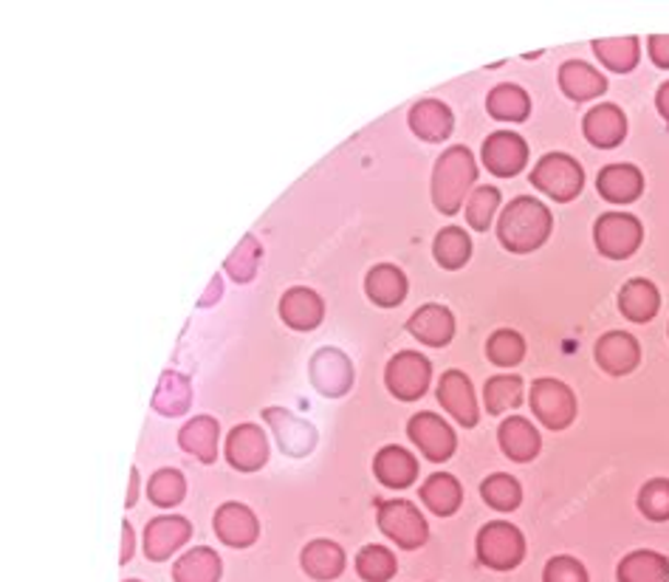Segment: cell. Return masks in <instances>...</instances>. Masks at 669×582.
I'll list each match as a JSON object with an SVG mask.
<instances>
[{"mask_svg": "<svg viewBox=\"0 0 669 582\" xmlns=\"http://www.w3.org/2000/svg\"><path fill=\"white\" fill-rule=\"evenodd\" d=\"M551 229H554L551 209L537 198L520 195L503 209L500 224H497V238L509 252L529 254L549 241Z\"/></svg>", "mask_w": 669, "mask_h": 582, "instance_id": "6da1fadb", "label": "cell"}, {"mask_svg": "<svg viewBox=\"0 0 669 582\" xmlns=\"http://www.w3.org/2000/svg\"><path fill=\"white\" fill-rule=\"evenodd\" d=\"M475 179L477 164L469 148L455 145V148L443 150L441 159L436 161V170H432V202H436L438 213H461L469 187L475 184Z\"/></svg>", "mask_w": 669, "mask_h": 582, "instance_id": "7a4b0ae2", "label": "cell"}, {"mask_svg": "<svg viewBox=\"0 0 669 582\" xmlns=\"http://www.w3.org/2000/svg\"><path fill=\"white\" fill-rule=\"evenodd\" d=\"M526 557V537L506 521H492L477 532V560L486 569L511 571Z\"/></svg>", "mask_w": 669, "mask_h": 582, "instance_id": "3957f363", "label": "cell"}, {"mask_svg": "<svg viewBox=\"0 0 669 582\" xmlns=\"http://www.w3.org/2000/svg\"><path fill=\"white\" fill-rule=\"evenodd\" d=\"M531 184H534L537 190H542L549 198H554V202L568 204L574 202L576 195L583 193L585 173L574 156L549 153L542 156V159L534 164Z\"/></svg>", "mask_w": 669, "mask_h": 582, "instance_id": "277c9868", "label": "cell"}, {"mask_svg": "<svg viewBox=\"0 0 669 582\" xmlns=\"http://www.w3.org/2000/svg\"><path fill=\"white\" fill-rule=\"evenodd\" d=\"M376 521H379L382 535L390 537L399 549H422L429 537L422 509L410 501H382Z\"/></svg>", "mask_w": 669, "mask_h": 582, "instance_id": "5b68a950", "label": "cell"}, {"mask_svg": "<svg viewBox=\"0 0 669 582\" xmlns=\"http://www.w3.org/2000/svg\"><path fill=\"white\" fill-rule=\"evenodd\" d=\"M596 249L610 258V261H627L636 254L644 241V227L636 215L627 213H604L593 227Z\"/></svg>", "mask_w": 669, "mask_h": 582, "instance_id": "8992f818", "label": "cell"}, {"mask_svg": "<svg viewBox=\"0 0 669 582\" xmlns=\"http://www.w3.org/2000/svg\"><path fill=\"white\" fill-rule=\"evenodd\" d=\"M384 381L399 402H418L432 381V362L418 351H402L388 362Z\"/></svg>", "mask_w": 669, "mask_h": 582, "instance_id": "52a82bcc", "label": "cell"}, {"mask_svg": "<svg viewBox=\"0 0 669 582\" xmlns=\"http://www.w3.org/2000/svg\"><path fill=\"white\" fill-rule=\"evenodd\" d=\"M529 402L542 427L565 430L576 419L574 390L560 379H537L529 393Z\"/></svg>", "mask_w": 669, "mask_h": 582, "instance_id": "ba28073f", "label": "cell"}, {"mask_svg": "<svg viewBox=\"0 0 669 582\" xmlns=\"http://www.w3.org/2000/svg\"><path fill=\"white\" fill-rule=\"evenodd\" d=\"M410 442L422 449L424 458H429L432 464H443L452 458L458 447L455 430L449 427L438 413H415L407 424Z\"/></svg>", "mask_w": 669, "mask_h": 582, "instance_id": "9c48e42d", "label": "cell"}, {"mask_svg": "<svg viewBox=\"0 0 669 582\" xmlns=\"http://www.w3.org/2000/svg\"><path fill=\"white\" fill-rule=\"evenodd\" d=\"M483 164L486 170L500 179H511L529 164V145L520 134L511 130H497L483 141Z\"/></svg>", "mask_w": 669, "mask_h": 582, "instance_id": "30bf717a", "label": "cell"}, {"mask_svg": "<svg viewBox=\"0 0 669 582\" xmlns=\"http://www.w3.org/2000/svg\"><path fill=\"white\" fill-rule=\"evenodd\" d=\"M438 402L443 404L452 419H455L461 427H475L481 422V410H477L475 388L463 370H447L438 381Z\"/></svg>", "mask_w": 669, "mask_h": 582, "instance_id": "8fae6325", "label": "cell"}, {"mask_svg": "<svg viewBox=\"0 0 669 582\" xmlns=\"http://www.w3.org/2000/svg\"><path fill=\"white\" fill-rule=\"evenodd\" d=\"M596 365L610 376H627L638 368L642 362V345L627 331H608L602 340L596 342Z\"/></svg>", "mask_w": 669, "mask_h": 582, "instance_id": "7c38bea8", "label": "cell"}, {"mask_svg": "<svg viewBox=\"0 0 669 582\" xmlns=\"http://www.w3.org/2000/svg\"><path fill=\"white\" fill-rule=\"evenodd\" d=\"M311 381L322 396H345L354 385V365L342 351L336 349H322L316 351L311 360Z\"/></svg>", "mask_w": 669, "mask_h": 582, "instance_id": "4fadbf2b", "label": "cell"}, {"mask_svg": "<svg viewBox=\"0 0 669 582\" xmlns=\"http://www.w3.org/2000/svg\"><path fill=\"white\" fill-rule=\"evenodd\" d=\"M263 419L272 424L277 442H280L286 456L302 458L309 456L311 449L316 447V430L309 422H302L300 415L288 413L286 408H268L263 410Z\"/></svg>", "mask_w": 669, "mask_h": 582, "instance_id": "5bb4252c", "label": "cell"}, {"mask_svg": "<svg viewBox=\"0 0 669 582\" xmlns=\"http://www.w3.org/2000/svg\"><path fill=\"white\" fill-rule=\"evenodd\" d=\"M189 535H193V526H189L187 517H153L145 529V555L153 562L170 560L173 551H178L189 540Z\"/></svg>", "mask_w": 669, "mask_h": 582, "instance_id": "9a60e30c", "label": "cell"}, {"mask_svg": "<svg viewBox=\"0 0 669 582\" xmlns=\"http://www.w3.org/2000/svg\"><path fill=\"white\" fill-rule=\"evenodd\" d=\"M227 461L238 472H257L268 461V442L263 427L257 424H241L227 438Z\"/></svg>", "mask_w": 669, "mask_h": 582, "instance_id": "2e32d148", "label": "cell"}, {"mask_svg": "<svg viewBox=\"0 0 669 582\" xmlns=\"http://www.w3.org/2000/svg\"><path fill=\"white\" fill-rule=\"evenodd\" d=\"M407 331L429 349H443L455 336V317L447 306L427 303V306L415 308L413 317L407 320Z\"/></svg>", "mask_w": 669, "mask_h": 582, "instance_id": "e0dca14e", "label": "cell"}, {"mask_svg": "<svg viewBox=\"0 0 669 582\" xmlns=\"http://www.w3.org/2000/svg\"><path fill=\"white\" fill-rule=\"evenodd\" d=\"M215 535L232 549H249L261 535V523H257L255 512L243 503H223L215 512Z\"/></svg>", "mask_w": 669, "mask_h": 582, "instance_id": "ac0fdd59", "label": "cell"}, {"mask_svg": "<svg viewBox=\"0 0 669 582\" xmlns=\"http://www.w3.org/2000/svg\"><path fill=\"white\" fill-rule=\"evenodd\" d=\"M585 139L593 145V148L613 150L619 148L627 136V119H624V111L616 105H596L590 107L583 119Z\"/></svg>", "mask_w": 669, "mask_h": 582, "instance_id": "d6986e66", "label": "cell"}, {"mask_svg": "<svg viewBox=\"0 0 669 582\" xmlns=\"http://www.w3.org/2000/svg\"><path fill=\"white\" fill-rule=\"evenodd\" d=\"M280 317L288 329L314 331L325 320V303H322V297L316 295L314 288L295 286L282 295Z\"/></svg>", "mask_w": 669, "mask_h": 582, "instance_id": "ffe728a7", "label": "cell"}, {"mask_svg": "<svg viewBox=\"0 0 669 582\" xmlns=\"http://www.w3.org/2000/svg\"><path fill=\"white\" fill-rule=\"evenodd\" d=\"M373 472L376 478H379V483H384L388 489H407L413 487L415 478H418V458H415L410 449L399 447V444H390V447L376 453Z\"/></svg>", "mask_w": 669, "mask_h": 582, "instance_id": "44dd1931", "label": "cell"}, {"mask_svg": "<svg viewBox=\"0 0 669 582\" xmlns=\"http://www.w3.org/2000/svg\"><path fill=\"white\" fill-rule=\"evenodd\" d=\"M497 442H500V449L511 461L517 464H529L540 456V433H537L534 424L522 415H511L506 422L500 424L497 430Z\"/></svg>", "mask_w": 669, "mask_h": 582, "instance_id": "7402d4cb", "label": "cell"}, {"mask_svg": "<svg viewBox=\"0 0 669 582\" xmlns=\"http://www.w3.org/2000/svg\"><path fill=\"white\" fill-rule=\"evenodd\" d=\"M596 187L610 204H633L644 193V175L636 164H608L596 179Z\"/></svg>", "mask_w": 669, "mask_h": 582, "instance_id": "603a6c76", "label": "cell"}, {"mask_svg": "<svg viewBox=\"0 0 669 582\" xmlns=\"http://www.w3.org/2000/svg\"><path fill=\"white\" fill-rule=\"evenodd\" d=\"M407 275L399 266H393V263H379L365 277V292H368L370 303H376L379 308L402 306L404 297H407Z\"/></svg>", "mask_w": 669, "mask_h": 582, "instance_id": "cb8c5ba5", "label": "cell"}, {"mask_svg": "<svg viewBox=\"0 0 669 582\" xmlns=\"http://www.w3.org/2000/svg\"><path fill=\"white\" fill-rule=\"evenodd\" d=\"M410 127L413 134L424 141H443L447 136H452V127H455V116L449 111L443 102L438 100H422L415 102L413 111H410Z\"/></svg>", "mask_w": 669, "mask_h": 582, "instance_id": "d4e9b609", "label": "cell"}, {"mask_svg": "<svg viewBox=\"0 0 669 582\" xmlns=\"http://www.w3.org/2000/svg\"><path fill=\"white\" fill-rule=\"evenodd\" d=\"M218 438H221V427L212 415H195L178 433L181 449L204 464H212L218 458Z\"/></svg>", "mask_w": 669, "mask_h": 582, "instance_id": "484cf974", "label": "cell"}, {"mask_svg": "<svg viewBox=\"0 0 669 582\" xmlns=\"http://www.w3.org/2000/svg\"><path fill=\"white\" fill-rule=\"evenodd\" d=\"M560 88H563L565 96H570V100L588 102L608 91V80L602 77V71H596L588 62L568 60L560 68Z\"/></svg>", "mask_w": 669, "mask_h": 582, "instance_id": "4316f807", "label": "cell"}, {"mask_svg": "<svg viewBox=\"0 0 669 582\" xmlns=\"http://www.w3.org/2000/svg\"><path fill=\"white\" fill-rule=\"evenodd\" d=\"M619 308H622V315L630 322H649L658 315V308H661V295H658V288L649 281L633 277L619 292Z\"/></svg>", "mask_w": 669, "mask_h": 582, "instance_id": "83f0119b", "label": "cell"}, {"mask_svg": "<svg viewBox=\"0 0 669 582\" xmlns=\"http://www.w3.org/2000/svg\"><path fill=\"white\" fill-rule=\"evenodd\" d=\"M302 571L320 582L336 580L345 571V551L334 540H311L300 555Z\"/></svg>", "mask_w": 669, "mask_h": 582, "instance_id": "f1b7e54d", "label": "cell"}, {"mask_svg": "<svg viewBox=\"0 0 669 582\" xmlns=\"http://www.w3.org/2000/svg\"><path fill=\"white\" fill-rule=\"evenodd\" d=\"M422 501L427 503L432 515H455L463 503L461 481H458L455 476H449V472H432V476L422 483Z\"/></svg>", "mask_w": 669, "mask_h": 582, "instance_id": "f546056e", "label": "cell"}, {"mask_svg": "<svg viewBox=\"0 0 669 582\" xmlns=\"http://www.w3.org/2000/svg\"><path fill=\"white\" fill-rule=\"evenodd\" d=\"M619 582H669V560L658 551H630L616 571Z\"/></svg>", "mask_w": 669, "mask_h": 582, "instance_id": "4dcf8cb0", "label": "cell"}, {"mask_svg": "<svg viewBox=\"0 0 669 582\" xmlns=\"http://www.w3.org/2000/svg\"><path fill=\"white\" fill-rule=\"evenodd\" d=\"M189 404H193V385H189L187 376L175 374V370H164L153 396L155 413L181 415L187 413Z\"/></svg>", "mask_w": 669, "mask_h": 582, "instance_id": "1f68e13d", "label": "cell"}, {"mask_svg": "<svg viewBox=\"0 0 669 582\" xmlns=\"http://www.w3.org/2000/svg\"><path fill=\"white\" fill-rule=\"evenodd\" d=\"M221 557L215 555L207 546L187 551L173 566V580L175 582H218L221 580Z\"/></svg>", "mask_w": 669, "mask_h": 582, "instance_id": "d6a6232c", "label": "cell"}, {"mask_svg": "<svg viewBox=\"0 0 669 582\" xmlns=\"http://www.w3.org/2000/svg\"><path fill=\"white\" fill-rule=\"evenodd\" d=\"M432 254L441 269H463L472 258V241L461 227H447L436 235V243H432Z\"/></svg>", "mask_w": 669, "mask_h": 582, "instance_id": "836d02e7", "label": "cell"}, {"mask_svg": "<svg viewBox=\"0 0 669 582\" xmlns=\"http://www.w3.org/2000/svg\"><path fill=\"white\" fill-rule=\"evenodd\" d=\"M486 107H489V114L495 116V119L526 122L531 114V100L520 85L506 82V85H497L495 91H492L489 100H486Z\"/></svg>", "mask_w": 669, "mask_h": 582, "instance_id": "e575fe53", "label": "cell"}, {"mask_svg": "<svg viewBox=\"0 0 669 582\" xmlns=\"http://www.w3.org/2000/svg\"><path fill=\"white\" fill-rule=\"evenodd\" d=\"M596 57L602 60V66H608L610 71L616 75H627L638 66V57H642V46H638L636 37H613V41H596L593 43Z\"/></svg>", "mask_w": 669, "mask_h": 582, "instance_id": "d590c367", "label": "cell"}, {"mask_svg": "<svg viewBox=\"0 0 669 582\" xmlns=\"http://www.w3.org/2000/svg\"><path fill=\"white\" fill-rule=\"evenodd\" d=\"M483 402L492 415L515 410L522 404V379L520 376H492L483 388Z\"/></svg>", "mask_w": 669, "mask_h": 582, "instance_id": "8d00e7d4", "label": "cell"}, {"mask_svg": "<svg viewBox=\"0 0 669 582\" xmlns=\"http://www.w3.org/2000/svg\"><path fill=\"white\" fill-rule=\"evenodd\" d=\"M356 571L365 582H390L399 571V562L395 555L388 546H365V549L356 555Z\"/></svg>", "mask_w": 669, "mask_h": 582, "instance_id": "74e56055", "label": "cell"}, {"mask_svg": "<svg viewBox=\"0 0 669 582\" xmlns=\"http://www.w3.org/2000/svg\"><path fill=\"white\" fill-rule=\"evenodd\" d=\"M481 495L495 512H515L522 503V487L517 478L495 472L481 483Z\"/></svg>", "mask_w": 669, "mask_h": 582, "instance_id": "f35d334b", "label": "cell"}, {"mask_svg": "<svg viewBox=\"0 0 669 582\" xmlns=\"http://www.w3.org/2000/svg\"><path fill=\"white\" fill-rule=\"evenodd\" d=\"M486 354H489V360L495 362V365H500V368H515V365H520V362L526 360V340H522L517 331L500 329L486 342Z\"/></svg>", "mask_w": 669, "mask_h": 582, "instance_id": "ab89813d", "label": "cell"}, {"mask_svg": "<svg viewBox=\"0 0 669 582\" xmlns=\"http://www.w3.org/2000/svg\"><path fill=\"white\" fill-rule=\"evenodd\" d=\"M261 243H257L255 235H246L238 247H234V252L227 258V272L232 281L238 283H249L252 277L257 275V263H261Z\"/></svg>", "mask_w": 669, "mask_h": 582, "instance_id": "60d3db41", "label": "cell"}, {"mask_svg": "<svg viewBox=\"0 0 669 582\" xmlns=\"http://www.w3.org/2000/svg\"><path fill=\"white\" fill-rule=\"evenodd\" d=\"M148 492L155 506L170 509L184 501V495H187V481H184L178 469H159V472L150 478Z\"/></svg>", "mask_w": 669, "mask_h": 582, "instance_id": "b9f144b4", "label": "cell"}, {"mask_svg": "<svg viewBox=\"0 0 669 582\" xmlns=\"http://www.w3.org/2000/svg\"><path fill=\"white\" fill-rule=\"evenodd\" d=\"M497 207H500V190L497 187H477L475 193L466 198V221L469 227L477 232H486L495 218Z\"/></svg>", "mask_w": 669, "mask_h": 582, "instance_id": "7bdbcfd3", "label": "cell"}, {"mask_svg": "<svg viewBox=\"0 0 669 582\" xmlns=\"http://www.w3.org/2000/svg\"><path fill=\"white\" fill-rule=\"evenodd\" d=\"M638 509L653 523L669 521V478H653L638 492Z\"/></svg>", "mask_w": 669, "mask_h": 582, "instance_id": "ee69618b", "label": "cell"}, {"mask_svg": "<svg viewBox=\"0 0 669 582\" xmlns=\"http://www.w3.org/2000/svg\"><path fill=\"white\" fill-rule=\"evenodd\" d=\"M542 582H590V577L576 557L560 555V557H551V560L545 562Z\"/></svg>", "mask_w": 669, "mask_h": 582, "instance_id": "f6af8a7d", "label": "cell"}, {"mask_svg": "<svg viewBox=\"0 0 669 582\" xmlns=\"http://www.w3.org/2000/svg\"><path fill=\"white\" fill-rule=\"evenodd\" d=\"M647 52L658 68H669V34H653L647 41Z\"/></svg>", "mask_w": 669, "mask_h": 582, "instance_id": "bcb514c9", "label": "cell"}, {"mask_svg": "<svg viewBox=\"0 0 669 582\" xmlns=\"http://www.w3.org/2000/svg\"><path fill=\"white\" fill-rule=\"evenodd\" d=\"M130 557H134V529H130V523L125 521V523H122V555H119V562H128Z\"/></svg>", "mask_w": 669, "mask_h": 582, "instance_id": "7dc6e473", "label": "cell"}, {"mask_svg": "<svg viewBox=\"0 0 669 582\" xmlns=\"http://www.w3.org/2000/svg\"><path fill=\"white\" fill-rule=\"evenodd\" d=\"M656 107H658V114L664 116V122H667V125H669V82H664V85L658 88Z\"/></svg>", "mask_w": 669, "mask_h": 582, "instance_id": "c3c4849f", "label": "cell"}, {"mask_svg": "<svg viewBox=\"0 0 669 582\" xmlns=\"http://www.w3.org/2000/svg\"><path fill=\"white\" fill-rule=\"evenodd\" d=\"M136 492H139V469H130V487H128V495H125V503H128V506H134L136 503Z\"/></svg>", "mask_w": 669, "mask_h": 582, "instance_id": "681fc988", "label": "cell"}, {"mask_svg": "<svg viewBox=\"0 0 669 582\" xmlns=\"http://www.w3.org/2000/svg\"><path fill=\"white\" fill-rule=\"evenodd\" d=\"M207 292H209V295L201 297V306H209V303H212L215 297H221V277H212V283H209Z\"/></svg>", "mask_w": 669, "mask_h": 582, "instance_id": "f907efd6", "label": "cell"}, {"mask_svg": "<svg viewBox=\"0 0 669 582\" xmlns=\"http://www.w3.org/2000/svg\"><path fill=\"white\" fill-rule=\"evenodd\" d=\"M125 582H139V580H125Z\"/></svg>", "mask_w": 669, "mask_h": 582, "instance_id": "816d5d0a", "label": "cell"}]
</instances>
